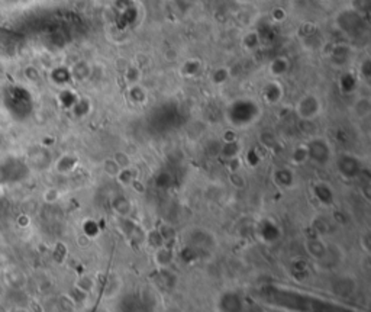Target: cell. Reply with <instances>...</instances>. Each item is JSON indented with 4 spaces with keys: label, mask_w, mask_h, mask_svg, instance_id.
<instances>
[{
    "label": "cell",
    "mask_w": 371,
    "mask_h": 312,
    "mask_svg": "<svg viewBox=\"0 0 371 312\" xmlns=\"http://www.w3.org/2000/svg\"><path fill=\"white\" fill-rule=\"evenodd\" d=\"M294 111L300 121H313L322 111V102L316 94L307 93L297 100Z\"/></svg>",
    "instance_id": "obj_1"
},
{
    "label": "cell",
    "mask_w": 371,
    "mask_h": 312,
    "mask_svg": "<svg viewBox=\"0 0 371 312\" xmlns=\"http://www.w3.org/2000/svg\"><path fill=\"white\" fill-rule=\"evenodd\" d=\"M307 153L309 160L316 163L318 166H325L332 158V148L325 138L315 136L312 138L307 144Z\"/></svg>",
    "instance_id": "obj_2"
},
{
    "label": "cell",
    "mask_w": 371,
    "mask_h": 312,
    "mask_svg": "<svg viewBox=\"0 0 371 312\" xmlns=\"http://www.w3.org/2000/svg\"><path fill=\"white\" fill-rule=\"evenodd\" d=\"M358 288V280L352 273H344L335 276L330 282V292L339 298H349L352 296Z\"/></svg>",
    "instance_id": "obj_3"
},
{
    "label": "cell",
    "mask_w": 371,
    "mask_h": 312,
    "mask_svg": "<svg viewBox=\"0 0 371 312\" xmlns=\"http://www.w3.org/2000/svg\"><path fill=\"white\" fill-rule=\"evenodd\" d=\"M22 164H25L23 161H19L13 157H4L3 160H0V184L15 183L25 178V173L13 172V169L21 167Z\"/></svg>",
    "instance_id": "obj_4"
},
{
    "label": "cell",
    "mask_w": 371,
    "mask_h": 312,
    "mask_svg": "<svg viewBox=\"0 0 371 312\" xmlns=\"http://www.w3.org/2000/svg\"><path fill=\"white\" fill-rule=\"evenodd\" d=\"M303 247H305L306 254L315 260L316 263H321L328 253V243L325 241V238L322 235H312L309 238H306L303 241Z\"/></svg>",
    "instance_id": "obj_5"
},
{
    "label": "cell",
    "mask_w": 371,
    "mask_h": 312,
    "mask_svg": "<svg viewBox=\"0 0 371 312\" xmlns=\"http://www.w3.org/2000/svg\"><path fill=\"white\" fill-rule=\"evenodd\" d=\"M310 193L312 196L324 206H332L335 203V192L329 183H325L322 180L313 181L310 184Z\"/></svg>",
    "instance_id": "obj_6"
},
{
    "label": "cell",
    "mask_w": 371,
    "mask_h": 312,
    "mask_svg": "<svg viewBox=\"0 0 371 312\" xmlns=\"http://www.w3.org/2000/svg\"><path fill=\"white\" fill-rule=\"evenodd\" d=\"M338 172L342 178H355L361 173V161L351 154H344L338 158Z\"/></svg>",
    "instance_id": "obj_7"
},
{
    "label": "cell",
    "mask_w": 371,
    "mask_h": 312,
    "mask_svg": "<svg viewBox=\"0 0 371 312\" xmlns=\"http://www.w3.org/2000/svg\"><path fill=\"white\" fill-rule=\"evenodd\" d=\"M153 262L160 270L170 268L171 265L174 263V251H173V248L170 245H160V247L154 248Z\"/></svg>",
    "instance_id": "obj_8"
},
{
    "label": "cell",
    "mask_w": 371,
    "mask_h": 312,
    "mask_svg": "<svg viewBox=\"0 0 371 312\" xmlns=\"http://www.w3.org/2000/svg\"><path fill=\"white\" fill-rule=\"evenodd\" d=\"M273 181L280 189H291L294 186L296 178H294V173L290 169L280 167L273 172Z\"/></svg>",
    "instance_id": "obj_9"
},
{
    "label": "cell",
    "mask_w": 371,
    "mask_h": 312,
    "mask_svg": "<svg viewBox=\"0 0 371 312\" xmlns=\"http://www.w3.org/2000/svg\"><path fill=\"white\" fill-rule=\"evenodd\" d=\"M283 97V88L279 82H270L262 89V99L268 105H277Z\"/></svg>",
    "instance_id": "obj_10"
},
{
    "label": "cell",
    "mask_w": 371,
    "mask_h": 312,
    "mask_svg": "<svg viewBox=\"0 0 371 312\" xmlns=\"http://www.w3.org/2000/svg\"><path fill=\"white\" fill-rule=\"evenodd\" d=\"M77 164H79V158L77 157L73 156V154H63L55 161L54 169L60 175H70L71 172L76 170Z\"/></svg>",
    "instance_id": "obj_11"
},
{
    "label": "cell",
    "mask_w": 371,
    "mask_h": 312,
    "mask_svg": "<svg viewBox=\"0 0 371 312\" xmlns=\"http://www.w3.org/2000/svg\"><path fill=\"white\" fill-rule=\"evenodd\" d=\"M122 290V279L116 274L110 276L103 286V299L105 301H113Z\"/></svg>",
    "instance_id": "obj_12"
},
{
    "label": "cell",
    "mask_w": 371,
    "mask_h": 312,
    "mask_svg": "<svg viewBox=\"0 0 371 312\" xmlns=\"http://www.w3.org/2000/svg\"><path fill=\"white\" fill-rule=\"evenodd\" d=\"M112 209H113V212L118 217H121V218H129L132 211V203L126 196L119 195V196H115L112 199Z\"/></svg>",
    "instance_id": "obj_13"
},
{
    "label": "cell",
    "mask_w": 371,
    "mask_h": 312,
    "mask_svg": "<svg viewBox=\"0 0 371 312\" xmlns=\"http://www.w3.org/2000/svg\"><path fill=\"white\" fill-rule=\"evenodd\" d=\"M352 112L358 119H366L369 118L371 113V100L367 96H360L354 105H352Z\"/></svg>",
    "instance_id": "obj_14"
},
{
    "label": "cell",
    "mask_w": 371,
    "mask_h": 312,
    "mask_svg": "<svg viewBox=\"0 0 371 312\" xmlns=\"http://www.w3.org/2000/svg\"><path fill=\"white\" fill-rule=\"evenodd\" d=\"M290 163L293 166H303L309 161V153H307V145L306 144H297L291 151H290Z\"/></svg>",
    "instance_id": "obj_15"
},
{
    "label": "cell",
    "mask_w": 371,
    "mask_h": 312,
    "mask_svg": "<svg viewBox=\"0 0 371 312\" xmlns=\"http://www.w3.org/2000/svg\"><path fill=\"white\" fill-rule=\"evenodd\" d=\"M71 73L70 68L67 67H57L51 71V82L57 86H66L71 82Z\"/></svg>",
    "instance_id": "obj_16"
},
{
    "label": "cell",
    "mask_w": 371,
    "mask_h": 312,
    "mask_svg": "<svg viewBox=\"0 0 371 312\" xmlns=\"http://www.w3.org/2000/svg\"><path fill=\"white\" fill-rule=\"evenodd\" d=\"M128 97H129V100H131L132 103L142 105V103L147 102L148 94H147V90L144 89L139 83H136V85H131L128 88Z\"/></svg>",
    "instance_id": "obj_17"
},
{
    "label": "cell",
    "mask_w": 371,
    "mask_h": 312,
    "mask_svg": "<svg viewBox=\"0 0 371 312\" xmlns=\"http://www.w3.org/2000/svg\"><path fill=\"white\" fill-rule=\"evenodd\" d=\"M74 288L82 290V292L86 293V295H90V293L94 290V288H96V280H94V277L90 276V274H80V276L76 279V282H74Z\"/></svg>",
    "instance_id": "obj_18"
},
{
    "label": "cell",
    "mask_w": 371,
    "mask_h": 312,
    "mask_svg": "<svg viewBox=\"0 0 371 312\" xmlns=\"http://www.w3.org/2000/svg\"><path fill=\"white\" fill-rule=\"evenodd\" d=\"M70 73H71V79L82 82V80H86V79L90 77V74H91V68H90V66H88L87 63H84V61H79L77 64H74L73 67L70 68Z\"/></svg>",
    "instance_id": "obj_19"
},
{
    "label": "cell",
    "mask_w": 371,
    "mask_h": 312,
    "mask_svg": "<svg viewBox=\"0 0 371 312\" xmlns=\"http://www.w3.org/2000/svg\"><path fill=\"white\" fill-rule=\"evenodd\" d=\"M220 157L226 158V160H231L234 157H240L241 156V145L238 141H234V142H222V147H220Z\"/></svg>",
    "instance_id": "obj_20"
},
{
    "label": "cell",
    "mask_w": 371,
    "mask_h": 312,
    "mask_svg": "<svg viewBox=\"0 0 371 312\" xmlns=\"http://www.w3.org/2000/svg\"><path fill=\"white\" fill-rule=\"evenodd\" d=\"M289 67H290V64H289V61H287V58L279 57V58H276V60L271 61V64H270V73H271L274 77H282V76H284V74L289 71Z\"/></svg>",
    "instance_id": "obj_21"
},
{
    "label": "cell",
    "mask_w": 371,
    "mask_h": 312,
    "mask_svg": "<svg viewBox=\"0 0 371 312\" xmlns=\"http://www.w3.org/2000/svg\"><path fill=\"white\" fill-rule=\"evenodd\" d=\"M77 99H79L77 93L70 89H63L58 94V102L66 109H71L74 106V103L77 102Z\"/></svg>",
    "instance_id": "obj_22"
},
{
    "label": "cell",
    "mask_w": 371,
    "mask_h": 312,
    "mask_svg": "<svg viewBox=\"0 0 371 312\" xmlns=\"http://www.w3.org/2000/svg\"><path fill=\"white\" fill-rule=\"evenodd\" d=\"M332 58L339 66L347 64L349 61V46H347V45H336L332 49Z\"/></svg>",
    "instance_id": "obj_23"
},
{
    "label": "cell",
    "mask_w": 371,
    "mask_h": 312,
    "mask_svg": "<svg viewBox=\"0 0 371 312\" xmlns=\"http://www.w3.org/2000/svg\"><path fill=\"white\" fill-rule=\"evenodd\" d=\"M358 86V79L352 74V73H345L341 76L339 79V88L344 93H351L357 89Z\"/></svg>",
    "instance_id": "obj_24"
},
{
    "label": "cell",
    "mask_w": 371,
    "mask_h": 312,
    "mask_svg": "<svg viewBox=\"0 0 371 312\" xmlns=\"http://www.w3.org/2000/svg\"><path fill=\"white\" fill-rule=\"evenodd\" d=\"M73 113L77 116V118H83L90 113L91 111V103H90V99L87 97H79L77 102L74 103V106L71 108Z\"/></svg>",
    "instance_id": "obj_25"
},
{
    "label": "cell",
    "mask_w": 371,
    "mask_h": 312,
    "mask_svg": "<svg viewBox=\"0 0 371 312\" xmlns=\"http://www.w3.org/2000/svg\"><path fill=\"white\" fill-rule=\"evenodd\" d=\"M116 180H118L119 184H122V186H131L132 183L136 180V173L133 172L132 167L121 169V172H119L118 176H116Z\"/></svg>",
    "instance_id": "obj_26"
},
{
    "label": "cell",
    "mask_w": 371,
    "mask_h": 312,
    "mask_svg": "<svg viewBox=\"0 0 371 312\" xmlns=\"http://www.w3.org/2000/svg\"><path fill=\"white\" fill-rule=\"evenodd\" d=\"M102 170H103V173L110 178H116L118 176V173L121 172V167L118 166V163L113 160V157H109V158H106L103 163H102Z\"/></svg>",
    "instance_id": "obj_27"
},
{
    "label": "cell",
    "mask_w": 371,
    "mask_h": 312,
    "mask_svg": "<svg viewBox=\"0 0 371 312\" xmlns=\"http://www.w3.org/2000/svg\"><path fill=\"white\" fill-rule=\"evenodd\" d=\"M231 77V71L228 67H218L216 70H213L212 76H210V80L213 85H223L229 80Z\"/></svg>",
    "instance_id": "obj_28"
},
{
    "label": "cell",
    "mask_w": 371,
    "mask_h": 312,
    "mask_svg": "<svg viewBox=\"0 0 371 312\" xmlns=\"http://www.w3.org/2000/svg\"><path fill=\"white\" fill-rule=\"evenodd\" d=\"M160 232V237L163 240V244L170 245L173 244V241H175V231L174 228H171L170 225H161L160 228H157Z\"/></svg>",
    "instance_id": "obj_29"
},
{
    "label": "cell",
    "mask_w": 371,
    "mask_h": 312,
    "mask_svg": "<svg viewBox=\"0 0 371 312\" xmlns=\"http://www.w3.org/2000/svg\"><path fill=\"white\" fill-rule=\"evenodd\" d=\"M99 232H100V226L97 225L96 221H93V220H86V221L83 223V235H86L88 240L97 237Z\"/></svg>",
    "instance_id": "obj_30"
},
{
    "label": "cell",
    "mask_w": 371,
    "mask_h": 312,
    "mask_svg": "<svg viewBox=\"0 0 371 312\" xmlns=\"http://www.w3.org/2000/svg\"><path fill=\"white\" fill-rule=\"evenodd\" d=\"M61 199V192L57 187H46L42 192V201L48 205H54Z\"/></svg>",
    "instance_id": "obj_31"
},
{
    "label": "cell",
    "mask_w": 371,
    "mask_h": 312,
    "mask_svg": "<svg viewBox=\"0 0 371 312\" xmlns=\"http://www.w3.org/2000/svg\"><path fill=\"white\" fill-rule=\"evenodd\" d=\"M199 70H200V63L193 58V60H189V61H186L183 64L181 73L184 76H187V77H192V76H196L197 73H199Z\"/></svg>",
    "instance_id": "obj_32"
},
{
    "label": "cell",
    "mask_w": 371,
    "mask_h": 312,
    "mask_svg": "<svg viewBox=\"0 0 371 312\" xmlns=\"http://www.w3.org/2000/svg\"><path fill=\"white\" fill-rule=\"evenodd\" d=\"M242 161H244V164H247V166H249V167H257V166L261 163V157L257 153V150L252 148V150H248V151L245 153Z\"/></svg>",
    "instance_id": "obj_33"
},
{
    "label": "cell",
    "mask_w": 371,
    "mask_h": 312,
    "mask_svg": "<svg viewBox=\"0 0 371 312\" xmlns=\"http://www.w3.org/2000/svg\"><path fill=\"white\" fill-rule=\"evenodd\" d=\"M312 226L315 228V234L316 235H325L328 232V229H329V225L328 223L321 217V215H316V218L312 221Z\"/></svg>",
    "instance_id": "obj_34"
},
{
    "label": "cell",
    "mask_w": 371,
    "mask_h": 312,
    "mask_svg": "<svg viewBox=\"0 0 371 312\" xmlns=\"http://www.w3.org/2000/svg\"><path fill=\"white\" fill-rule=\"evenodd\" d=\"M247 180L244 178V175H242V172H237V173H229V183H231V186L234 187V189H237V190H242L244 187H245V183Z\"/></svg>",
    "instance_id": "obj_35"
},
{
    "label": "cell",
    "mask_w": 371,
    "mask_h": 312,
    "mask_svg": "<svg viewBox=\"0 0 371 312\" xmlns=\"http://www.w3.org/2000/svg\"><path fill=\"white\" fill-rule=\"evenodd\" d=\"M260 142L265 148H274V145L277 144V138L271 131H264L260 135Z\"/></svg>",
    "instance_id": "obj_36"
},
{
    "label": "cell",
    "mask_w": 371,
    "mask_h": 312,
    "mask_svg": "<svg viewBox=\"0 0 371 312\" xmlns=\"http://www.w3.org/2000/svg\"><path fill=\"white\" fill-rule=\"evenodd\" d=\"M242 45H244V48L245 49H254L255 46H258V34H255V32H249V34H247L245 37H244V40H242Z\"/></svg>",
    "instance_id": "obj_37"
},
{
    "label": "cell",
    "mask_w": 371,
    "mask_h": 312,
    "mask_svg": "<svg viewBox=\"0 0 371 312\" xmlns=\"http://www.w3.org/2000/svg\"><path fill=\"white\" fill-rule=\"evenodd\" d=\"M139 79H141V71L136 67H129L125 71V80L129 86L139 83Z\"/></svg>",
    "instance_id": "obj_38"
},
{
    "label": "cell",
    "mask_w": 371,
    "mask_h": 312,
    "mask_svg": "<svg viewBox=\"0 0 371 312\" xmlns=\"http://www.w3.org/2000/svg\"><path fill=\"white\" fill-rule=\"evenodd\" d=\"M113 160L118 163V166H119L121 169L131 167V158L128 156V153H125V151H118V153H115Z\"/></svg>",
    "instance_id": "obj_39"
},
{
    "label": "cell",
    "mask_w": 371,
    "mask_h": 312,
    "mask_svg": "<svg viewBox=\"0 0 371 312\" xmlns=\"http://www.w3.org/2000/svg\"><path fill=\"white\" fill-rule=\"evenodd\" d=\"M228 170H229V173H237V172L244 170V161H242L241 156L228 160Z\"/></svg>",
    "instance_id": "obj_40"
},
{
    "label": "cell",
    "mask_w": 371,
    "mask_h": 312,
    "mask_svg": "<svg viewBox=\"0 0 371 312\" xmlns=\"http://www.w3.org/2000/svg\"><path fill=\"white\" fill-rule=\"evenodd\" d=\"M23 74H25L26 80H29V82H32V83L38 82V80H40V77H41V74H40L38 68L34 67V66H29V67L25 68Z\"/></svg>",
    "instance_id": "obj_41"
},
{
    "label": "cell",
    "mask_w": 371,
    "mask_h": 312,
    "mask_svg": "<svg viewBox=\"0 0 371 312\" xmlns=\"http://www.w3.org/2000/svg\"><path fill=\"white\" fill-rule=\"evenodd\" d=\"M370 234L369 232H366V234H363L361 237H360V247H361V250L366 253V254H370Z\"/></svg>",
    "instance_id": "obj_42"
},
{
    "label": "cell",
    "mask_w": 371,
    "mask_h": 312,
    "mask_svg": "<svg viewBox=\"0 0 371 312\" xmlns=\"http://www.w3.org/2000/svg\"><path fill=\"white\" fill-rule=\"evenodd\" d=\"M238 141V135L234 130H226L222 135V142H234Z\"/></svg>",
    "instance_id": "obj_43"
},
{
    "label": "cell",
    "mask_w": 371,
    "mask_h": 312,
    "mask_svg": "<svg viewBox=\"0 0 371 312\" xmlns=\"http://www.w3.org/2000/svg\"><path fill=\"white\" fill-rule=\"evenodd\" d=\"M273 18H274V21H277V22H282V21H284L286 19V10L284 9H282V7H276L274 10H273Z\"/></svg>",
    "instance_id": "obj_44"
},
{
    "label": "cell",
    "mask_w": 371,
    "mask_h": 312,
    "mask_svg": "<svg viewBox=\"0 0 371 312\" xmlns=\"http://www.w3.org/2000/svg\"><path fill=\"white\" fill-rule=\"evenodd\" d=\"M360 74H361L364 79H369V77H370V61H364V63L361 64Z\"/></svg>",
    "instance_id": "obj_45"
},
{
    "label": "cell",
    "mask_w": 371,
    "mask_h": 312,
    "mask_svg": "<svg viewBox=\"0 0 371 312\" xmlns=\"http://www.w3.org/2000/svg\"><path fill=\"white\" fill-rule=\"evenodd\" d=\"M16 223L21 226V228H26L29 223H31V218L28 217V215H25V214H22V215H19L18 217V220H16Z\"/></svg>",
    "instance_id": "obj_46"
},
{
    "label": "cell",
    "mask_w": 371,
    "mask_h": 312,
    "mask_svg": "<svg viewBox=\"0 0 371 312\" xmlns=\"http://www.w3.org/2000/svg\"><path fill=\"white\" fill-rule=\"evenodd\" d=\"M3 142H4V139H3V136L0 134V150H1V147H3Z\"/></svg>",
    "instance_id": "obj_47"
},
{
    "label": "cell",
    "mask_w": 371,
    "mask_h": 312,
    "mask_svg": "<svg viewBox=\"0 0 371 312\" xmlns=\"http://www.w3.org/2000/svg\"><path fill=\"white\" fill-rule=\"evenodd\" d=\"M1 74H3V67H1V64H0V77H1Z\"/></svg>",
    "instance_id": "obj_48"
},
{
    "label": "cell",
    "mask_w": 371,
    "mask_h": 312,
    "mask_svg": "<svg viewBox=\"0 0 371 312\" xmlns=\"http://www.w3.org/2000/svg\"><path fill=\"white\" fill-rule=\"evenodd\" d=\"M1 193H3V192H1V187H0V198H1Z\"/></svg>",
    "instance_id": "obj_49"
}]
</instances>
